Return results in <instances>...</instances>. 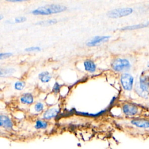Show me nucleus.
<instances>
[{"mask_svg": "<svg viewBox=\"0 0 149 149\" xmlns=\"http://www.w3.org/2000/svg\"><path fill=\"white\" fill-rule=\"evenodd\" d=\"M66 7L61 5H48L44 6L39 7L32 11V13L34 15H48L54 13H60L65 11Z\"/></svg>", "mask_w": 149, "mask_h": 149, "instance_id": "obj_1", "label": "nucleus"}, {"mask_svg": "<svg viewBox=\"0 0 149 149\" xmlns=\"http://www.w3.org/2000/svg\"><path fill=\"white\" fill-rule=\"evenodd\" d=\"M137 94L142 97L146 98L149 95V77L147 75L141 74L136 85Z\"/></svg>", "mask_w": 149, "mask_h": 149, "instance_id": "obj_2", "label": "nucleus"}, {"mask_svg": "<svg viewBox=\"0 0 149 149\" xmlns=\"http://www.w3.org/2000/svg\"><path fill=\"white\" fill-rule=\"evenodd\" d=\"M131 64L129 60L123 58H117L111 63L112 69L116 72H123L130 69Z\"/></svg>", "mask_w": 149, "mask_h": 149, "instance_id": "obj_3", "label": "nucleus"}, {"mask_svg": "<svg viewBox=\"0 0 149 149\" xmlns=\"http://www.w3.org/2000/svg\"><path fill=\"white\" fill-rule=\"evenodd\" d=\"M120 81L122 88L125 91H131L133 87L134 78L129 73H124L121 74Z\"/></svg>", "mask_w": 149, "mask_h": 149, "instance_id": "obj_4", "label": "nucleus"}, {"mask_svg": "<svg viewBox=\"0 0 149 149\" xmlns=\"http://www.w3.org/2000/svg\"><path fill=\"white\" fill-rule=\"evenodd\" d=\"M133 12V9L130 8L115 9L109 11L107 16L111 18H118L129 15Z\"/></svg>", "mask_w": 149, "mask_h": 149, "instance_id": "obj_5", "label": "nucleus"}, {"mask_svg": "<svg viewBox=\"0 0 149 149\" xmlns=\"http://www.w3.org/2000/svg\"><path fill=\"white\" fill-rule=\"evenodd\" d=\"M122 110L125 115L133 116L137 115L139 113L140 109L137 105L127 102L122 105Z\"/></svg>", "mask_w": 149, "mask_h": 149, "instance_id": "obj_6", "label": "nucleus"}, {"mask_svg": "<svg viewBox=\"0 0 149 149\" xmlns=\"http://www.w3.org/2000/svg\"><path fill=\"white\" fill-rule=\"evenodd\" d=\"M130 123L138 128L149 129V120L147 119H133L131 120Z\"/></svg>", "mask_w": 149, "mask_h": 149, "instance_id": "obj_7", "label": "nucleus"}, {"mask_svg": "<svg viewBox=\"0 0 149 149\" xmlns=\"http://www.w3.org/2000/svg\"><path fill=\"white\" fill-rule=\"evenodd\" d=\"M109 37V36H95L87 41L86 45L88 47H94L100 43L108 41Z\"/></svg>", "mask_w": 149, "mask_h": 149, "instance_id": "obj_8", "label": "nucleus"}, {"mask_svg": "<svg viewBox=\"0 0 149 149\" xmlns=\"http://www.w3.org/2000/svg\"><path fill=\"white\" fill-rule=\"evenodd\" d=\"M0 126L6 129H11L13 126L12 120L6 115H1L0 116Z\"/></svg>", "mask_w": 149, "mask_h": 149, "instance_id": "obj_9", "label": "nucleus"}, {"mask_svg": "<svg viewBox=\"0 0 149 149\" xmlns=\"http://www.w3.org/2000/svg\"><path fill=\"white\" fill-rule=\"evenodd\" d=\"M59 112V109L56 108H50L44 112L42 117L45 120H50L56 117L58 115Z\"/></svg>", "mask_w": 149, "mask_h": 149, "instance_id": "obj_10", "label": "nucleus"}, {"mask_svg": "<svg viewBox=\"0 0 149 149\" xmlns=\"http://www.w3.org/2000/svg\"><path fill=\"white\" fill-rule=\"evenodd\" d=\"M20 101L23 104L31 105L34 102V97L30 93H25L21 96Z\"/></svg>", "mask_w": 149, "mask_h": 149, "instance_id": "obj_11", "label": "nucleus"}, {"mask_svg": "<svg viewBox=\"0 0 149 149\" xmlns=\"http://www.w3.org/2000/svg\"><path fill=\"white\" fill-rule=\"evenodd\" d=\"M84 69L90 73H94L96 71L97 66L95 63L91 60H86L83 63Z\"/></svg>", "mask_w": 149, "mask_h": 149, "instance_id": "obj_12", "label": "nucleus"}, {"mask_svg": "<svg viewBox=\"0 0 149 149\" xmlns=\"http://www.w3.org/2000/svg\"><path fill=\"white\" fill-rule=\"evenodd\" d=\"M38 79L42 83H46L51 80V79H52V76L48 72L44 71L41 72L38 74Z\"/></svg>", "mask_w": 149, "mask_h": 149, "instance_id": "obj_13", "label": "nucleus"}, {"mask_svg": "<svg viewBox=\"0 0 149 149\" xmlns=\"http://www.w3.org/2000/svg\"><path fill=\"white\" fill-rule=\"evenodd\" d=\"M107 111V109H102V111L97 112L95 113H88V112H78L77 111L76 112V114L79 115H83V116H90V117H97L99 116L100 115H102L104 113H105Z\"/></svg>", "mask_w": 149, "mask_h": 149, "instance_id": "obj_14", "label": "nucleus"}, {"mask_svg": "<svg viewBox=\"0 0 149 149\" xmlns=\"http://www.w3.org/2000/svg\"><path fill=\"white\" fill-rule=\"evenodd\" d=\"M149 26V22L148 23H140L136 25H133V26H126L125 27H123L121 30H136V29H141V28H144L146 27H147Z\"/></svg>", "mask_w": 149, "mask_h": 149, "instance_id": "obj_15", "label": "nucleus"}, {"mask_svg": "<svg viewBox=\"0 0 149 149\" xmlns=\"http://www.w3.org/2000/svg\"><path fill=\"white\" fill-rule=\"evenodd\" d=\"M48 126V124L47 121L39 119L36 122L34 127L36 129H45L47 128Z\"/></svg>", "mask_w": 149, "mask_h": 149, "instance_id": "obj_16", "label": "nucleus"}, {"mask_svg": "<svg viewBox=\"0 0 149 149\" xmlns=\"http://www.w3.org/2000/svg\"><path fill=\"white\" fill-rule=\"evenodd\" d=\"M15 70L13 68H5V69H1L0 70V76L1 77H7L9 76L12 75Z\"/></svg>", "mask_w": 149, "mask_h": 149, "instance_id": "obj_17", "label": "nucleus"}, {"mask_svg": "<svg viewBox=\"0 0 149 149\" xmlns=\"http://www.w3.org/2000/svg\"><path fill=\"white\" fill-rule=\"evenodd\" d=\"M57 22V20L56 19H51V20H44L41 21L36 23V24L41 25V26H48L51 24H54Z\"/></svg>", "mask_w": 149, "mask_h": 149, "instance_id": "obj_18", "label": "nucleus"}, {"mask_svg": "<svg viewBox=\"0 0 149 149\" xmlns=\"http://www.w3.org/2000/svg\"><path fill=\"white\" fill-rule=\"evenodd\" d=\"M25 87V83L22 80H18L15 82L14 84L15 89L16 90H22Z\"/></svg>", "mask_w": 149, "mask_h": 149, "instance_id": "obj_19", "label": "nucleus"}, {"mask_svg": "<svg viewBox=\"0 0 149 149\" xmlns=\"http://www.w3.org/2000/svg\"><path fill=\"white\" fill-rule=\"evenodd\" d=\"M34 110L37 112H41L44 109V104L42 102H38L34 105Z\"/></svg>", "mask_w": 149, "mask_h": 149, "instance_id": "obj_20", "label": "nucleus"}, {"mask_svg": "<svg viewBox=\"0 0 149 149\" xmlns=\"http://www.w3.org/2000/svg\"><path fill=\"white\" fill-rule=\"evenodd\" d=\"M61 84L58 82H55L52 87V92L55 94H57L60 91Z\"/></svg>", "mask_w": 149, "mask_h": 149, "instance_id": "obj_21", "label": "nucleus"}, {"mask_svg": "<svg viewBox=\"0 0 149 149\" xmlns=\"http://www.w3.org/2000/svg\"><path fill=\"white\" fill-rule=\"evenodd\" d=\"M41 49L39 47H30L25 49V51L27 52H33V51H38Z\"/></svg>", "mask_w": 149, "mask_h": 149, "instance_id": "obj_22", "label": "nucleus"}, {"mask_svg": "<svg viewBox=\"0 0 149 149\" xmlns=\"http://www.w3.org/2000/svg\"><path fill=\"white\" fill-rule=\"evenodd\" d=\"M12 55V53L10 52H7V53H1L0 54V59H6Z\"/></svg>", "mask_w": 149, "mask_h": 149, "instance_id": "obj_23", "label": "nucleus"}, {"mask_svg": "<svg viewBox=\"0 0 149 149\" xmlns=\"http://www.w3.org/2000/svg\"><path fill=\"white\" fill-rule=\"evenodd\" d=\"M26 20V18L25 17H23V16H20V17H18L15 18V22L19 23H22L24 22Z\"/></svg>", "mask_w": 149, "mask_h": 149, "instance_id": "obj_24", "label": "nucleus"}, {"mask_svg": "<svg viewBox=\"0 0 149 149\" xmlns=\"http://www.w3.org/2000/svg\"><path fill=\"white\" fill-rule=\"evenodd\" d=\"M6 1L8 2H22V1H29V0H6Z\"/></svg>", "mask_w": 149, "mask_h": 149, "instance_id": "obj_25", "label": "nucleus"}, {"mask_svg": "<svg viewBox=\"0 0 149 149\" xmlns=\"http://www.w3.org/2000/svg\"><path fill=\"white\" fill-rule=\"evenodd\" d=\"M148 107H149V103H148Z\"/></svg>", "mask_w": 149, "mask_h": 149, "instance_id": "obj_26", "label": "nucleus"}]
</instances>
